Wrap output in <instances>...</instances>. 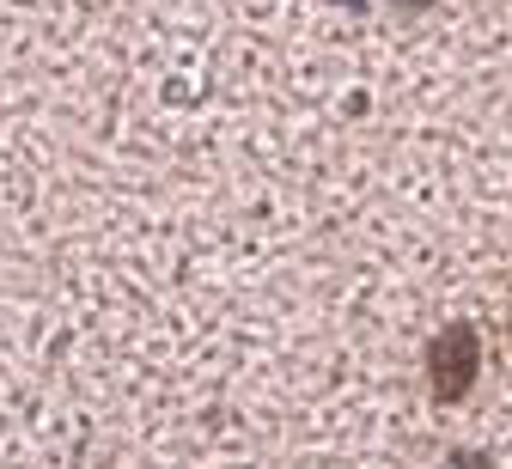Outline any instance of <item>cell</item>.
Masks as SVG:
<instances>
[{"label": "cell", "mask_w": 512, "mask_h": 469, "mask_svg": "<svg viewBox=\"0 0 512 469\" xmlns=\"http://www.w3.org/2000/svg\"><path fill=\"white\" fill-rule=\"evenodd\" d=\"M476 366H482V342H476L470 323H452V329L433 335V348H427V384H433L439 402H464L470 384H476Z\"/></svg>", "instance_id": "6da1fadb"}, {"label": "cell", "mask_w": 512, "mask_h": 469, "mask_svg": "<svg viewBox=\"0 0 512 469\" xmlns=\"http://www.w3.org/2000/svg\"><path fill=\"white\" fill-rule=\"evenodd\" d=\"M445 469H488V457H482V451H458V457L445 463Z\"/></svg>", "instance_id": "7a4b0ae2"}]
</instances>
